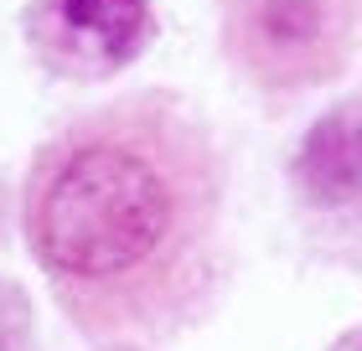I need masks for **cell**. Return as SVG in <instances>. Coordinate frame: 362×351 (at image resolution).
Returning a JSON list of instances; mask_svg holds the SVG:
<instances>
[{
	"instance_id": "cell-1",
	"label": "cell",
	"mask_w": 362,
	"mask_h": 351,
	"mask_svg": "<svg viewBox=\"0 0 362 351\" xmlns=\"http://www.w3.org/2000/svg\"><path fill=\"white\" fill-rule=\"evenodd\" d=\"M202 160L160 114H109L52 145L31 181V243L68 290H135L187 258Z\"/></svg>"
},
{
	"instance_id": "cell-2",
	"label": "cell",
	"mask_w": 362,
	"mask_h": 351,
	"mask_svg": "<svg viewBox=\"0 0 362 351\" xmlns=\"http://www.w3.org/2000/svg\"><path fill=\"white\" fill-rule=\"evenodd\" d=\"M151 37L145 0H37L31 42L62 73H109Z\"/></svg>"
},
{
	"instance_id": "cell-3",
	"label": "cell",
	"mask_w": 362,
	"mask_h": 351,
	"mask_svg": "<svg viewBox=\"0 0 362 351\" xmlns=\"http://www.w3.org/2000/svg\"><path fill=\"white\" fill-rule=\"evenodd\" d=\"M233 6L249 57L274 73H310L332 57L341 31V0H233Z\"/></svg>"
},
{
	"instance_id": "cell-4",
	"label": "cell",
	"mask_w": 362,
	"mask_h": 351,
	"mask_svg": "<svg viewBox=\"0 0 362 351\" xmlns=\"http://www.w3.org/2000/svg\"><path fill=\"white\" fill-rule=\"evenodd\" d=\"M300 186L316 202H352L362 191V119L357 114H332L305 135Z\"/></svg>"
}]
</instances>
